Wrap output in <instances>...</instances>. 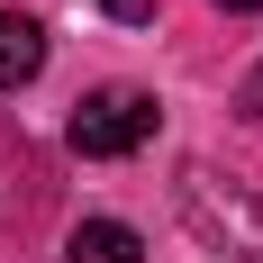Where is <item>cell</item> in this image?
Returning a JSON list of instances; mask_svg holds the SVG:
<instances>
[{
	"mask_svg": "<svg viewBox=\"0 0 263 263\" xmlns=\"http://www.w3.org/2000/svg\"><path fill=\"white\" fill-rule=\"evenodd\" d=\"M163 127V109H155V91H136V82H100V91H82L73 100V155H91V163H118V155H136L145 136Z\"/></svg>",
	"mask_w": 263,
	"mask_h": 263,
	"instance_id": "6da1fadb",
	"label": "cell"
},
{
	"mask_svg": "<svg viewBox=\"0 0 263 263\" xmlns=\"http://www.w3.org/2000/svg\"><path fill=\"white\" fill-rule=\"evenodd\" d=\"M182 200H191V227H200L209 245H245V254H263V191H245V200H209V191L191 182Z\"/></svg>",
	"mask_w": 263,
	"mask_h": 263,
	"instance_id": "7a4b0ae2",
	"label": "cell"
},
{
	"mask_svg": "<svg viewBox=\"0 0 263 263\" xmlns=\"http://www.w3.org/2000/svg\"><path fill=\"white\" fill-rule=\"evenodd\" d=\"M36 64H46V27L27 18V9H0V91L36 82Z\"/></svg>",
	"mask_w": 263,
	"mask_h": 263,
	"instance_id": "3957f363",
	"label": "cell"
},
{
	"mask_svg": "<svg viewBox=\"0 0 263 263\" xmlns=\"http://www.w3.org/2000/svg\"><path fill=\"white\" fill-rule=\"evenodd\" d=\"M136 254H145V236L127 218H82L73 245H64V263H136Z\"/></svg>",
	"mask_w": 263,
	"mask_h": 263,
	"instance_id": "277c9868",
	"label": "cell"
},
{
	"mask_svg": "<svg viewBox=\"0 0 263 263\" xmlns=\"http://www.w3.org/2000/svg\"><path fill=\"white\" fill-rule=\"evenodd\" d=\"M109 18H127V27H145V18H155V0H109Z\"/></svg>",
	"mask_w": 263,
	"mask_h": 263,
	"instance_id": "5b68a950",
	"label": "cell"
},
{
	"mask_svg": "<svg viewBox=\"0 0 263 263\" xmlns=\"http://www.w3.org/2000/svg\"><path fill=\"white\" fill-rule=\"evenodd\" d=\"M245 118H263V64H254V82H245Z\"/></svg>",
	"mask_w": 263,
	"mask_h": 263,
	"instance_id": "8992f818",
	"label": "cell"
},
{
	"mask_svg": "<svg viewBox=\"0 0 263 263\" xmlns=\"http://www.w3.org/2000/svg\"><path fill=\"white\" fill-rule=\"evenodd\" d=\"M218 9H263V0H218Z\"/></svg>",
	"mask_w": 263,
	"mask_h": 263,
	"instance_id": "52a82bcc",
	"label": "cell"
}]
</instances>
